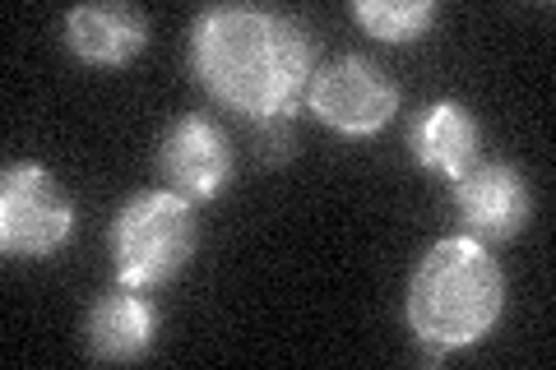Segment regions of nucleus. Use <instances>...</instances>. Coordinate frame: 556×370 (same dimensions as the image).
<instances>
[{
  "label": "nucleus",
  "instance_id": "f257e3e1",
  "mask_svg": "<svg viewBox=\"0 0 556 370\" xmlns=\"http://www.w3.org/2000/svg\"><path fill=\"white\" fill-rule=\"evenodd\" d=\"M190 69L247 120H292L316 79V38L288 14L214 5L190 24Z\"/></svg>",
  "mask_w": 556,
  "mask_h": 370
},
{
  "label": "nucleus",
  "instance_id": "f03ea898",
  "mask_svg": "<svg viewBox=\"0 0 556 370\" xmlns=\"http://www.w3.org/2000/svg\"><path fill=\"white\" fill-rule=\"evenodd\" d=\"M506 310V273L473 237H445L417 259L408 278V329L431 347V361L450 347L482 343Z\"/></svg>",
  "mask_w": 556,
  "mask_h": 370
},
{
  "label": "nucleus",
  "instance_id": "7ed1b4c3",
  "mask_svg": "<svg viewBox=\"0 0 556 370\" xmlns=\"http://www.w3.org/2000/svg\"><path fill=\"white\" fill-rule=\"evenodd\" d=\"M200 245L195 204L177 190H144L112 218V269L116 283L153 292L172 283Z\"/></svg>",
  "mask_w": 556,
  "mask_h": 370
},
{
  "label": "nucleus",
  "instance_id": "20e7f679",
  "mask_svg": "<svg viewBox=\"0 0 556 370\" xmlns=\"http://www.w3.org/2000/svg\"><path fill=\"white\" fill-rule=\"evenodd\" d=\"M75 237V200L42 163L0 176V245L10 259H47Z\"/></svg>",
  "mask_w": 556,
  "mask_h": 370
},
{
  "label": "nucleus",
  "instance_id": "39448f33",
  "mask_svg": "<svg viewBox=\"0 0 556 370\" xmlns=\"http://www.w3.org/2000/svg\"><path fill=\"white\" fill-rule=\"evenodd\" d=\"M306 107L325 120L329 130L367 139L386 130L399 112V88L394 79L367 56H343L334 65L316 69V79L306 88Z\"/></svg>",
  "mask_w": 556,
  "mask_h": 370
},
{
  "label": "nucleus",
  "instance_id": "423d86ee",
  "mask_svg": "<svg viewBox=\"0 0 556 370\" xmlns=\"http://www.w3.org/2000/svg\"><path fill=\"white\" fill-rule=\"evenodd\" d=\"M232 167H237L232 139L204 112H186L177 126L163 135L159 171H163V181L177 190V195H186L190 204L218 200L232 181Z\"/></svg>",
  "mask_w": 556,
  "mask_h": 370
},
{
  "label": "nucleus",
  "instance_id": "0eeeda50",
  "mask_svg": "<svg viewBox=\"0 0 556 370\" xmlns=\"http://www.w3.org/2000/svg\"><path fill=\"white\" fill-rule=\"evenodd\" d=\"M455 186V208L473 241H510L525 232V222L533 214L529 181L510 163H473Z\"/></svg>",
  "mask_w": 556,
  "mask_h": 370
},
{
  "label": "nucleus",
  "instance_id": "6e6552de",
  "mask_svg": "<svg viewBox=\"0 0 556 370\" xmlns=\"http://www.w3.org/2000/svg\"><path fill=\"white\" fill-rule=\"evenodd\" d=\"M153 333H159V310L144 302V292L116 283L98 296L84 320V352L93 361H139L149 357Z\"/></svg>",
  "mask_w": 556,
  "mask_h": 370
},
{
  "label": "nucleus",
  "instance_id": "1a4fd4ad",
  "mask_svg": "<svg viewBox=\"0 0 556 370\" xmlns=\"http://www.w3.org/2000/svg\"><path fill=\"white\" fill-rule=\"evenodd\" d=\"M65 47L84 65L121 69L149 47V20L135 5H79L65 14Z\"/></svg>",
  "mask_w": 556,
  "mask_h": 370
},
{
  "label": "nucleus",
  "instance_id": "9d476101",
  "mask_svg": "<svg viewBox=\"0 0 556 370\" xmlns=\"http://www.w3.org/2000/svg\"><path fill=\"white\" fill-rule=\"evenodd\" d=\"M408 149L422 167H437L450 181H459L478 163V120L464 102H431L408 126Z\"/></svg>",
  "mask_w": 556,
  "mask_h": 370
},
{
  "label": "nucleus",
  "instance_id": "9b49d317",
  "mask_svg": "<svg viewBox=\"0 0 556 370\" xmlns=\"http://www.w3.org/2000/svg\"><path fill=\"white\" fill-rule=\"evenodd\" d=\"M353 20L380 42H417L437 24V5L431 0H357Z\"/></svg>",
  "mask_w": 556,
  "mask_h": 370
}]
</instances>
